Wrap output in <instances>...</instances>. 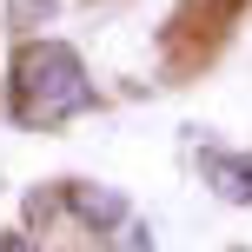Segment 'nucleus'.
Returning <instances> with one entry per match:
<instances>
[{"label":"nucleus","mask_w":252,"mask_h":252,"mask_svg":"<svg viewBox=\"0 0 252 252\" xmlns=\"http://www.w3.org/2000/svg\"><path fill=\"white\" fill-rule=\"evenodd\" d=\"M93 106V87H87V66L73 60V47L60 40H33V47L13 53V113L33 120V126H53L66 113Z\"/></svg>","instance_id":"nucleus-1"},{"label":"nucleus","mask_w":252,"mask_h":252,"mask_svg":"<svg viewBox=\"0 0 252 252\" xmlns=\"http://www.w3.org/2000/svg\"><path fill=\"white\" fill-rule=\"evenodd\" d=\"M206 179L226 199H252V153H206Z\"/></svg>","instance_id":"nucleus-3"},{"label":"nucleus","mask_w":252,"mask_h":252,"mask_svg":"<svg viewBox=\"0 0 252 252\" xmlns=\"http://www.w3.org/2000/svg\"><path fill=\"white\" fill-rule=\"evenodd\" d=\"M66 199H73V213L87 219L93 232H106V226H120V219H126V199H120L113 186H87V179H73Z\"/></svg>","instance_id":"nucleus-2"},{"label":"nucleus","mask_w":252,"mask_h":252,"mask_svg":"<svg viewBox=\"0 0 252 252\" xmlns=\"http://www.w3.org/2000/svg\"><path fill=\"white\" fill-rule=\"evenodd\" d=\"M0 252H40V246L27 239V232H0Z\"/></svg>","instance_id":"nucleus-4"}]
</instances>
